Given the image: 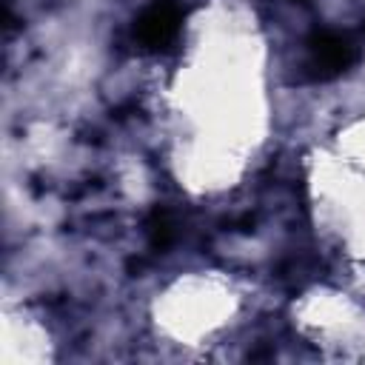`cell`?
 I'll use <instances>...</instances> for the list:
<instances>
[{
    "mask_svg": "<svg viewBox=\"0 0 365 365\" xmlns=\"http://www.w3.org/2000/svg\"><path fill=\"white\" fill-rule=\"evenodd\" d=\"M185 9L180 0H154L148 9H143V14L134 23V37L143 48L151 51H163L168 48L182 26Z\"/></svg>",
    "mask_w": 365,
    "mask_h": 365,
    "instance_id": "1",
    "label": "cell"
},
{
    "mask_svg": "<svg viewBox=\"0 0 365 365\" xmlns=\"http://www.w3.org/2000/svg\"><path fill=\"white\" fill-rule=\"evenodd\" d=\"M145 231H148V242L154 248H168L171 240H174V222H171V214L165 208H154L145 220Z\"/></svg>",
    "mask_w": 365,
    "mask_h": 365,
    "instance_id": "3",
    "label": "cell"
},
{
    "mask_svg": "<svg viewBox=\"0 0 365 365\" xmlns=\"http://www.w3.org/2000/svg\"><path fill=\"white\" fill-rule=\"evenodd\" d=\"M308 51H311L308 68H311L314 80L339 77L359 60V48L336 31H314L308 40Z\"/></svg>",
    "mask_w": 365,
    "mask_h": 365,
    "instance_id": "2",
    "label": "cell"
}]
</instances>
